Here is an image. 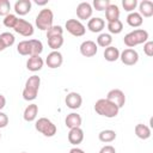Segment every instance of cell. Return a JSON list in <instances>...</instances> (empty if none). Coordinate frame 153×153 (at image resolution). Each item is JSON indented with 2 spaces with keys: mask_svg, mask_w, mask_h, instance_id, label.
<instances>
[{
  "mask_svg": "<svg viewBox=\"0 0 153 153\" xmlns=\"http://www.w3.org/2000/svg\"><path fill=\"white\" fill-rule=\"evenodd\" d=\"M94 111L106 118H114L118 115L120 108L106 98H100L94 103Z\"/></svg>",
  "mask_w": 153,
  "mask_h": 153,
  "instance_id": "obj_1",
  "label": "cell"
},
{
  "mask_svg": "<svg viewBox=\"0 0 153 153\" xmlns=\"http://www.w3.org/2000/svg\"><path fill=\"white\" fill-rule=\"evenodd\" d=\"M147 41H148V32L143 29H135V30L128 32L123 38L124 44L131 49L139 44L147 42Z\"/></svg>",
  "mask_w": 153,
  "mask_h": 153,
  "instance_id": "obj_2",
  "label": "cell"
},
{
  "mask_svg": "<svg viewBox=\"0 0 153 153\" xmlns=\"http://www.w3.org/2000/svg\"><path fill=\"white\" fill-rule=\"evenodd\" d=\"M41 85V78L38 75H31L25 82V87L23 90V98L25 100H33L37 98L38 90Z\"/></svg>",
  "mask_w": 153,
  "mask_h": 153,
  "instance_id": "obj_3",
  "label": "cell"
},
{
  "mask_svg": "<svg viewBox=\"0 0 153 153\" xmlns=\"http://www.w3.org/2000/svg\"><path fill=\"white\" fill-rule=\"evenodd\" d=\"M53 20H54V13L50 8H43L38 12L35 23L36 26L42 30V31H47L50 26H53Z\"/></svg>",
  "mask_w": 153,
  "mask_h": 153,
  "instance_id": "obj_4",
  "label": "cell"
},
{
  "mask_svg": "<svg viewBox=\"0 0 153 153\" xmlns=\"http://www.w3.org/2000/svg\"><path fill=\"white\" fill-rule=\"evenodd\" d=\"M35 128L37 131H39L41 134H43L44 136L47 137H51L56 134V126L47 117H41L36 121V124H35Z\"/></svg>",
  "mask_w": 153,
  "mask_h": 153,
  "instance_id": "obj_5",
  "label": "cell"
},
{
  "mask_svg": "<svg viewBox=\"0 0 153 153\" xmlns=\"http://www.w3.org/2000/svg\"><path fill=\"white\" fill-rule=\"evenodd\" d=\"M67 31L72 35V36H75V37H81L85 35L86 32V27L85 25L78 20V19H68L65 24Z\"/></svg>",
  "mask_w": 153,
  "mask_h": 153,
  "instance_id": "obj_6",
  "label": "cell"
},
{
  "mask_svg": "<svg viewBox=\"0 0 153 153\" xmlns=\"http://www.w3.org/2000/svg\"><path fill=\"white\" fill-rule=\"evenodd\" d=\"M13 30H14L17 33H19V35H22V36H24V37H30V36H32V35H33V31H35V30H33V25H32L30 22H27V20H25V19H20V18H18V20H17V23H16Z\"/></svg>",
  "mask_w": 153,
  "mask_h": 153,
  "instance_id": "obj_7",
  "label": "cell"
},
{
  "mask_svg": "<svg viewBox=\"0 0 153 153\" xmlns=\"http://www.w3.org/2000/svg\"><path fill=\"white\" fill-rule=\"evenodd\" d=\"M120 60L127 66H134L139 61V54L135 49L127 48L122 53H120Z\"/></svg>",
  "mask_w": 153,
  "mask_h": 153,
  "instance_id": "obj_8",
  "label": "cell"
},
{
  "mask_svg": "<svg viewBox=\"0 0 153 153\" xmlns=\"http://www.w3.org/2000/svg\"><path fill=\"white\" fill-rule=\"evenodd\" d=\"M106 99L112 102L115 105H117L120 109L126 104V94L120 88H114V90H110L106 94Z\"/></svg>",
  "mask_w": 153,
  "mask_h": 153,
  "instance_id": "obj_9",
  "label": "cell"
},
{
  "mask_svg": "<svg viewBox=\"0 0 153 153\" xmlns=\"http://www.w3.org/2000/svg\"><path fill=\"white\" fill-rule=\"evenodd\" d=\"M92 12H93V8H92V6H91L90 2L82 1V2H80L76 6V17L80 20H87V19H90L92 17Z\"/></svg>",
  "mask_w": 153,
  "mask_h": 153,
  "instance_id": "obj_10",
  "label": "cell"
},
{
  "mask_svg": "<svg viewBox=\"0 0 153 153\" xmlns=\"http://www.w3.org/2000/svg\"><path fill=\"white\" fill-rule=\"evenodd\" d=\"M63 62V57H62V54L59 51V50H53L51 53L48 54V56L45 57V63L49 68H59L61 67Z\"/></svg>",
  "mask_w": 153,
  "mask_h": 153,
  "instance_id": "obj_11",
  "label": "cell"
},
{
  "mask_svg": "<svg viewBox=\"0 0 153 153\" xmlns=\"http://www.w3.org/2000/svg\"><path fill=\"white\" fill-rule=\"evenodd\" d=\"M97 51H98V47H97L96 42H93L91 39L84 41L80 44V53L85 57H92L97 54Z\"/></svg>",
  "mask_w": 153,
  "mask_h": 153,
  "instance_id": "obj_12",
  "label": "cell"
},
{
  "mask_svg": "<svg viewBox=\"0 0 153 153\" xmlns=\"http://www.w3.org/2000/svg\"><path fill=\"white\" fill-rule=\"evenodd\" d=\"M65 103H66L67 108L73 109V110H76V109H79L81 106L82 98H81V96L78 92H69L66 96V98H65Z\"/></svg>",
  "mask_w": 153,
  "mask_h": 153,
  "instance_id": "obj_13",
  "label": "cell"
},
{
  "mask_svg": "<svg viewBox=\"0 0 153 153\" xmlns=\"http://www.w3.org/2000/svg\"><path fill=\"white\" fill-rule=\"evenodd\" d=\"M32 2L31 0H18L14 4V11L19 16H25L31 11Z\"/></svg>",
  "mask_w": 153,
  "mask_h": 153,
  "instance_id": "obj_14",
  "label": "cell"
},
{
  "mask_svg": "<svg viewBox=\"0 0 153 153\" xmlns=\"http://www.w3.org/2000/svg\"><path fill=\"white\" fill-rule=\"evenodd\" d=\"M105 27V22L104 19L99 18V17H93V18H90L88 22H87V29L91 31V32H100Z\"/></svg>",
  "mask_w": 153,
  "mask_h": 153,
  "instance_id": "obj_15",
  "label": "cell"
},
{
  "mask_svg": "<svg viewBox=\"0 0 153 153\" xmlns=\"http://www.w3.org/2000/svg\"><path fill=\"white\" fill-rule=\"evenodd\" d=\"M44 61L41 56H30L26 61V68L31 72H38L43 68Z\"/></svg>",
  "mask_w": 153,
  "mask_h": 153,
  "instance_id": "obj_16",
  "label": "cell"
},
{
  "mask_svg": "<svg viewBox=\"0 0 153 153\" xmlns=\"http://www.w3.org/2000/svg\"><path fill=\"white\" fill-rule=\"evenodd\" d=\"M84 140V131L81 128H72L69 129V133H68V141L69 143L76 146L79 143H81Z\"/></svg>",
  "mask_w": 153,
  "mask_h": 153,
  "instance_id": "obj_17",
  "label": "cell"
},
{
  "mask_svg": "<svg viewBox=\"0 0 153 153\" xmlns=\"http://www.w3.org/2000/svg\"><path fill=\"white\" fill-rule=\"evenodd\" d=\"M81 122H82L81 116H80L79 114H76V112H71V114H68L67 117H66V120H65L66 127L69 128V129H72V128H80Z\"/></svg>",
  "mask_w": 153,
  "mask_h": 153,
  "instance_id": "obj_18",
  "label": "cell"
},
{
  "mask_svg": "<svg viewBox=\"0 0 153 153\" xmlns=\"http://www.w3.org/2000/svg\"><path fill=\"white\" fill-rule=\"evenodd\" d=\"M139 13L141 17L149 18L153 16V2L151 0H142L139 4Z\"/></svg>",
  "mask_w": 153,
  "mask_h": 153,
  "instance_id": "obj_19",
  "label": "cell"
},
{
  "mask_svg": "<svg viewBox=\"0 0 153 153\" xmlns=\"http://www.w3.org/2000/svg\"><path fill=\"white\" fill-rule=\"evenodd\" d=\"M105 18H106L108 23L118 20V18H120V8H118V6L115 5V4H110L105 10Z\"/></svg>",
  "mask_w": 153,
  "mask_h": 153,
  "instance_id": "obj_20",
  "label": "cell"
},
{
  "mask_svg": "<svg viewBox=\"0 0 153 153\" xmlns=\"http://www.w3.org/2000/svg\"><path fill=\"white\" fill-rule=\"evenodd\" d=\"M37 114H38V105L37 104H30L25 108L23 117L26 122H32V121L36 120Z\"/></svg>",
  "mask_w": 153,
  "mask_h": 153,
  "instance_id": "obj_21",
  "label": "cell"
},
{
  "mask_svg": "<svg viewBox=\"0 0 153 153\" xmlns=\"http://www.w3.org/2000/svg\"><path fill=\"white\" fill-rule=\"evenodd\" d=\"M134 131H135L136 136L141 140H147L151 137V128L146 124H142V123L136 124L134 128Z\"/></svg>",
  "mask_w": 153,
  "mask_h": 153,
  "instance_id": "obj_22",
  "label": "cell"
},
{
  "mask_svg": "<svg viewBox=\"0 0 153 153\" xmlns=\"http://www.w3.org/2000/svg\"><path fill=\"white\" fill-rule=\"evenodd\" d=\"M127 23L129 26L131 27H139L142 25L143 23V18L141 17V14L139 12H130L128 16H127Z\"/></svg>",
  "mask_w": 153,
  "mask_h": 153,
  "instance_id": "obj_23",
  "label": "cell"
},
{
  "mask_svg": "<svg viewBox=\"0 0 153 153\" xmlns=\"http://www.w3.org/2000/svg\"><path fill=\"white\" fill-rule=\"evenodd\" d=\"M104 59L109 62H115L120 59V50L116 47H108L104 49Z\"/></svg>",
  "mask_w": 153,
  "mask_h": 153,
  "instance_id": "obj_24",
  "label": "cell"
},
{
  "mask_svg": "<svg viewBox=\"0 0 153 153\" xmlns=\"http://www.w3.org/2000/svg\"><path fill=\"white\" fill-rule=\"evenodd\" d=\"M98 139H99V141H102V142H104V143L112 142V141L116 139V131L112 130V129L102 130V131L98 134Z\"/></svg>",
  "mask_w": 153,
  "mask_h": 153,
  "instance_id": "obj_25",
  "label": "cell"
},
{
  "mask_svg": "<svg viewBox=\"0 0 153 153\" xmlns=\"http://www.w3.org/2000/svg\"><path fill=\"white\" fill-rule=\"evenodd\" d=\"M111 43H112V37L110 33L103 32L97 37V47L99 45L102 48H108L111 45Z\"/></svg>",
  "mask_w": 153,
  "mask_h": 153,
  "instance_id": "obj_26",
  "label": "cell"
},
{
  "mask_svg": "<svg viewBox=\"0 0 153 153\" xmlns=\"http://www.w3.org/2000/svg\"><path fill=\"white\" fill-rule=\"evenodd\" d=\"M31 47V56H39L43 51V44L39 39H29Z\"/></svg>",
  "mask_w": 153,
  "mask_h": 153,
  "instance_id": "obj_27",
  "label": "cell"
},
{
  "mask_svg": "<svg viewBox=\"0 0 153 153\" xmlns=\"http://www.w3.org/2000/svg\"><path fill=\"white\" fill-rule=\"evenodd\" d=\"M17 51L23 56H31V47L29 41H22L17 45Z\"/></svg>",
  "mask_w": 153,
  "mask_h": 153,
  "instance_id": "obj_28",
  "label": "cell"
},
{
  "mask_svg": "<svg viewBox=\"0 0 153 153\" xmlns=\"http://www.w3.org/2000/svg\"><path fill=\"white\" fill-rule=\"evenodd\" d=\"M47 39H48V45L53 50H59V48H61L63 44V36H54Z\"/></svg>",
  "mask_w": 153,
  "mask_h": 153,
  "instance_id": "obj_29",
  "label": "cell"
},
{
  "mask_svg": "<svg viewBox=\"0 0 153 153\" xmlns=\"http://www.w3.org/2000/svg\"><path fill=\"white\" fill-rule=\"evenodd\" d=\"M108 30L110 33H114V35H117L120 32H122L123 30V23L118 19V20H115V22H110L108 23Z\"/></svg>",
  "mask_w": 153,
  "mask_h": 153,
  "instance_id": "obj_30",
  "label": "cell"
},
{
  "mask_svg": "<svg viewBox=\"0 0 153 153\" xmlns=\"http://www.w3.org/2000/svg\"><path fill=\"white\" fill-rule=\"evenodd\" d=\"M0 39L2 41V43H4V45L6 48L13 45L14 41H16L13 33H11V32H2V33H0Z\"/></svg>",
  "mask_w": 153,
  "mask_h": 153,
  "instance_id": "obj_31",
  "label": "cell"
},
{
  "mask_svg": "<svg viewBox=\"0 0 153 153\" xmlns=\"http://www.w3.org/2000/svg\"><path fill=\"white\" fill-rule=\"evenodd\" d=\"M62 35H63V29L60 25H53L47 30V38L54 36H62Z\"/></svg>",
  "mask_w": 153,
  "mask_h": 153,
  "instance_id": "obj_32",
  "label": "cell"
},
{
  "mask_svg": "<svg viewBox=\"0 0 153 153\" xmlns=\"http://www.w3.org/2000/svg\"><path fill=\"white\" fill-rule=\"evenodd\" d=\"M17 20H18V17L16 14L10 13L6 17H4V25L6 27H8V29H13L14 25H16V23H17Z\"/></svg>",
  "mask_w": 153,
  "mask_h": 153,
  "instance_id": "obj_33",
  "label": "cell"
},
{
  "mask_svg": "<svg viewBox=\"0 0 153 153\" xmlns=\"http://www.w3.org/2000/svg\"><path fill=\"white\" fill-rule=\"evenodd\" d=\"M122 6L127 12H134L137 6V0H122Z\"/></svg>",
  "mask_w": 153,
  "mask_h": 153,
  "instance_id": "obj_34",
  "label": "cell"
},
{
  "mask_svg": "<svg viewBox=\"0 0 153 153\" xmlns=\"http://www.w3.org/2000/svg\"><path fill=\"white\" fill-rule=\"evenodd\" d=\"M11 11V4L8 0H0V16L1 17H6L7 14H10Z\"/></svg>",
  "mask_w": 153,
  "mask_h": 153,
  "instance_id": "obj_35",
  "label": "cell"
},
{
  "mask_svg": "<svg viewBox=\"0 0 153 153\" xmlns=\"http://www.w3.org/2000/svg\"><path fill=\"white\" fill-rule=\"evenodd\" d=\"M92 5L97 11H105L106 7L110 5V1L109 0H93Z\"/></svg>",
  "mask_w": 153,
  "mask_h": 153,
  "instance_id": "obj_36",
  "label": "cell"
},
{
  "mask_svg": "<svg viewBox=\"0 0 153 153\" xmlns=\"http://www.w3.org/2000/svg\"><path fill=\"white\" fill-rule=\"evenodd\" d=\"M143 53L148 57L153 56V42L152 41H147V42L143 43Z\"/></svg>",
  "mask_w": 153,
  "mask_h": 153,
  "instance_id": "obj_37",
  "label": "cell"
},
{
  "mask_svg": "<svg viewBox=\"0 0 153 153\" xmlns=\"http://www.w3.org/2000/svg\"><path fill=\"white\" fill-rule=\"evenodd\" d=\"M7 124H8V116L5 112H1L0 111V129L1 128H5Z\"/></svg>",
  "mask_w": 153,
  "mask_h": 153,
  "instance_id": "obj_38",
  "label": "cell"
},
{
  "mask_svg": "<svg viewBox=\"0 0 153 153\" xmlns=\"http://www.w3.org/2000/svg\"><path fill=\"white\" fill-rule=\"evenodd\" d=\"M99 153H116V149H115V147L111 146V145H105V146H103V147L100 148Z\"/></svg>",
  "mask_w": 153,
  "mask_h": 153,
  "instance_id": "obj_39",
  "label": "cell"
},
{
  "mask_svg": "<svg viewBox=\"0 0 153 153\" xmlns=\"http://www.w3.org/2000/svg\"><path fill=\"white\" fill-rule=\"evenodd\" d=\"M5 105H6V98H5V96H4V94H1V93H0V111L5 108Z\"/></svg>",
  "mask_w": 153,
  "mask_h": 153,
  "instance_id": "obj_40",
  "label": "cell"
},
{
  "mask_svg": "<svg viewBox=\"0 0 153 153\" xmlns=\"http://www.w3.org/2000/svg\"><path fill=\"white\" fill-rule=\"evenodd\" d=\"M69 153H85V152H84L81 148H78V147H73V148H71Z\"/></svg>",
  "mask_w": 153,
  "mask_h": 153,
  "instance_id": "obj_41",
  "label": "cell"
},
{
  "mask_svg": "<svg viewBox=\"0 0 153 153\" xmlns=\"http://www.w3.org/2000/svg\"><path fill=\"white\" fill-rule=\"evenodd\" d=\"M35 2H36L37 5H41V6H43V5H47V4H48V0H43V1H38V0H35Z\"/></svg>",
  "mask_w": 153,
  "mask_h": 153,
  "instance_id": "obj_42",
  "label": "cell"
},
{
  "mask_svg": "<svg viewBox=\"0 0 153 153\" xmlns=\"http://www.w3.org/2000/svg\"><path fill=\"white\" fill-rule=\"evenodd\" d=\"M6 49V47L4 45V43H2V41L0 39V51H2V50H5Z\"/></svg>",
  "mask_w": 153,
  "mask_h": 153,
  "instance_id": "obj_43",
  "label": "cell"
},
{
  "mask_svg": "<svg viewBox=\"0 0 153 153\" xmlns=\"http://www.w3.org/2000/svg\"><path fill=\"white\" fill-rule=\"evenodd\" d=\"M0 139H1V133H0Z\"/></svg>",
  "mask_w": 153,
  "mask_h": 153,
  "instance_id": "obj_44",
  "label": "cell"
},
{
  "mask_svg": "<svg viewBox=\"0 0 153 153\" xmlns=\"http://www.w3.org/2000/svg\"><path fill=\"white\" fill-rule=\"evenodd\" d=\"M22 153H26V152H22Z\"/></svg>",
  "mask_w": 153,
  "mask_h": 153,
  "instance_id": "obj_45",
  "label": "cell"
}]
</instances>
